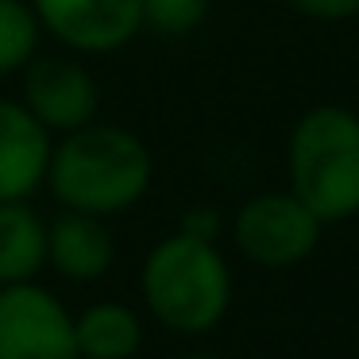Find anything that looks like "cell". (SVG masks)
<instances>
[{
	"mask_svg": "<svg viewBox=\"0 0 359 359\" xmlns=\"http://www.w3.org/2000/svg\"><path fill=\"white\" fill-rule=\"evenodd\" d=\"M151 182H155V158L147 143L124 124L93 120L50 143L43 186L62 209L109 220L140 205Z\"/></svg>",
	"mask_w": 359,
	"mask_h": 359,
	"instance_id": "obj_1",
	"label": "cell"
},
{
	"mask_svg": "<svg viewBox=\"0 0 359 359\" xmlns=\"http://www.w3.org/2000/svg\"><path fill=\"white\" fill-rule=\"evenodd\" d=\"M140 290L143 305L163 328L201 336L217 328L232 305V271L212 240L174 232L147 251Z\"/></svg>",
	"mask_w": 359,
	"mask_h": 359,
	"instance_id": "obj_2",
	"label": "cell"
},
{
	"mask_svg": "<svg viewBox=\"0 0 359 359\" xmlns=\"http://www.w3.org/2000/svg\"><path fill=\"white\" fill-rule=\"evenodd\" d=\"M290 194L320 220L359 217V112L344 104H313L286 140Z\"/></svg>",
	"mask_w": 359,
	"mask_h": 359,
	"instance_id": "obj_3",
	"label": "cell"
},
{
	"mask_svg": "<svg viewBox=\"0 0 359 359\" xmlns=\"http://www.w3.org/2000/svg\"><path fill=\"white\" fill-rule=\"evenodd\" d=\"M320 228L325 224L290 189H266L236 209L232 243L248 263L266 266V271H286L317 251Z\"/></svg>",
	"mask_w": 359,
	"mask_h": 359,
	"instance_id": "obj_4",
	"label": "cell"
},
{
	"mask_svg": "<svg viewBox=\"0 0 359 359\" xmlns=\"http://www.w3.org/2000/svg\"><path fill=\"white\" fill-rule=\"evenodd\" d=\"M0 359H78L74 313L35 278L0 286Z\"/></svg>",
	"mask_w": 359,
	"mask_h": 359,
	"instance_id": "obj_5",
	"label": "cell"
},
{
	"mask_svg": "<svg viewBox=\"0 0 359 359\" xmlns=\"http://www.w3.org/2000/svg\"><path fill=\"white\" fill-rule=\"evenodd\" d=\"M20 78V101L50 135L78 132L101 112V86L81 55H35Z\"/></svg>",
	"mask_w": 359,
	"mask_h": 359,
	"instance_id": "obj_6",
	"label": "cell"
},
{
	"mask_svg": "<svg viewBox=\"0 0 359 359\" xmlns=\"http://www.w3.org/2000/svg\"><path fill=\"white\" fill-rule=\"evenodd\" d=\"M43 35L70 55H116L143 32L140 0H27Z\"/></svg>",
	"mask_w": 359,
	"mask_h": 359,
	"instance_id": "obj_7",
	"label": "cell"
},
{
	"mask_svg": "<svg viewBox=\"0 0 359 359\" xmlns=\"http://www.w3.org/2000/svg\"><path fill=\"white\" fill-rule=\"evenodd\" d=\"M55 135L24 109L0 97V201H32L47 182Z\"/></svg>",
	"mask_w": 359,
	"mask_h": 359,
	"instance_id": "obj_8",
	"label": "cell"
},
{
	"mask_svg": "<svg viewBox=\"0 0 359 359\" xmlns=\"http://www.w3.org/2000/svg\"><path fill=\"white\" fill-rule=\"evenodd\" d=\"M116 259L112 232L101 217L62 209L47 224V266L66 282H97Z\"/></svg>",
	"mask_w": 359,
	"mask_h": 359,
	"instance_id": "obj_9",
	"label": "cell"
},
{
	"mask_svg": "<svg viewBox=\"0 0 359 359\" xmlns=\"http://www.w3.org/2000/svg\"><path fill=\"white\" fill-rule=\"evenodd\" d=\"M47 266V220L32 201H0V286L32 282Z\"/></svg>",
	"mask_w": 359,
	"mask_h": 359,
	"instance_id": "obj_10",
	"label": "cell"
},
{
	"mask_svg": "<svg viewBox=\"0 0 359 359\" xmlns=\"http://www.w3.org/2000/svg\"><path fill=\"white\" fill-rule=\"evenodd\" d=\"M78 359H132L143 344V325L132 305L97 302L74 317Z\"/></svg>",
	"mask_w": 359,
	"mask_h": 359,
	"instance_id": "obj_11",
	"label": "cell"
},
{
	"mask_svg": "<svg viewBox=\"0 0 359 359\" xmlns=\"http://www.w3.org/2000/svg\"><path fill=\"white\" fill-rule=\"evenodd\" d=\"M43 43V27L27 0H0V78L20 74Z\"/></svg>",
	"mask_w": 359,
	"mask_h": 359,
	"instance_id": "obj_12",
	"label": "cell"
},
{
	"mask_svg": "<svg viewBox=\"0 0 359 359\" xmlns=\"http://www.w3.org/2000/svg\"><path fill=\"white\" fill-rule=\"evenodd\" d=\"M143 4V27L158 35H189L205 24L212 0H140Z\"/></svg>",
	"mask_w": 359,
	"mask_h": 359,
	"instance_id": "obj_13",
	"label": "cell"
},
{
	"mask_svg": "<svg viewBox=\"0 0 359 359\" xmlns=\"http://www.w3.org/2000/svg\"><path fill=\"white\" fill-rule=\"evenodd\" d=\"M286 4L317 24H344L359 16V0H286Z\"/></svg>",
	"mask_w": 359,
	"mask_h": 359,
	"instance_id": "obj_14",
	"label": "cell"
},
{
	"mask_svg": "<svg viewBox=\"0 0 359 359\" xmlns=\"http://www.w3.org/2000/svg\"><path fill=\"white\" fill-rule=\"evenodd\" d=\"M220 228H224V220H220V212L212 209V205H194V209H189L186 217H182L178 232L197 236V240H212V243H217Z\"/></svg>",
	"mask_w": 359,
	"mask_h": 359,
	"instance_id": "obj_15",
	"label": "cell"
},
{
	"mask_svg": "<svg viewBox=\"0 0 359 359\" xmlns=\"http://www.w3.org/2000/svg\"><path fill=\"white\" fill-rule=\"evenodd\" d=\"M182 359H220V355H209V351H194V355H182Z\"/></svg>",
	"mask_w": 359,
	"mask_h": 359,
	"instance_id": "obj_16",
	"label": "cell"
}]
</instances>
